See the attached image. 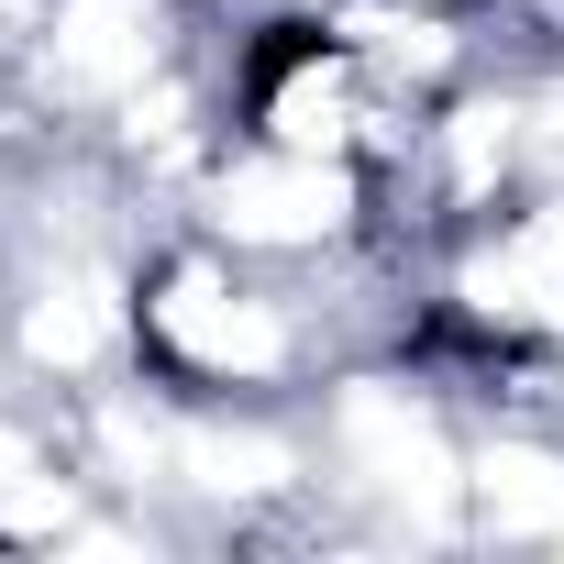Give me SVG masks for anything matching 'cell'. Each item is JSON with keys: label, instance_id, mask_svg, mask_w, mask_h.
<instances>
[{"label": "cell", "instance_id": "cell-5", "mask_svg": "<svg viewBox=\"0 0 564 564\" xmlns=\"http://www.w3.org/2000/svg\"><path fill=\"white\" fill-rule=\"evenodd\" d=\"M465 520L476 553H553L564 564V421H476V465H465Z\"/></svg>", "mask_w": 564, "mask_h": 564}, {"label": "cell", "instance_id": "cell-2", "mask_svg": "<svg viewBox=\"0 0 564 564\" xmlns=\"http://www.w3.org/2000/svg\"><path fill=\"white\" fill-rule=\"evenodd\" d=\"M421 122H432V100H410V89H399L344 23H322V12H276V0H265V12L243 23V45H232V133H254V144L344 155V166H377V177L399 188Z\"/></svg>", "mask_w": 564, "mask_h": 564}, {"label": "cell", "instance_id": "cell-4", "mask_svg": "<svg viewBox=\"0 0 564 564\" xmlns=\"http://www.w3.org/2000/svg\"><path fill=\"white\" fill-rule=\"evenodd\" d=\"M221 0H45V23L23 45V78L34 100L56 111L67 144H89L111 111H133L155 78H177L188 56H210Z\"/></svg>", "mask_w": 564, "mask_h": 564}, {"label": "cell", "instance_id": "cell-3", "mask_svg": "<svg viewBox=\"0 0 564 564\" xmlns=\"http://www.w3.org/2000/svg\"><path fill=\"white\" fill-rule=\"evenodd\" d=\"M177 221H199L210 243L254 254V265H289V276H333V265H366L399 232V188L377 166H344V155H289V144H254V133H221V155L188 177Z\"/></svg>", "mask_w": 564, "mask_h": 564}, {"label": "cell", "instance_id": "cell-1", "mask_svg": "<svg viewBox=\"0 0 564 564\" xmlns=\"http://www.w3.org/2000/svg\"><path fill=\"white\" fill-rule=\"evenodd\" d=\"M300 410H311V454H322V520H333V542L476 553V520H465L476 410L454 399V377H443L421 344L333 366Z\"/></svg>", "mask_w": 564, "mask_h": 564}, {"label": "cell", "instance_id": "cell-6", "mask_svg": "<svg viewBox=\"0 0 564 564\" xmlns=\"http://www.w3.org/2000/svg\"><path fill=\"white\" fill-rule=\"evenodd\" d=\"M276 12H344V0H276Z\"/></svg>", "mask_w": 564, "mask_h": 564}]
</instances>
